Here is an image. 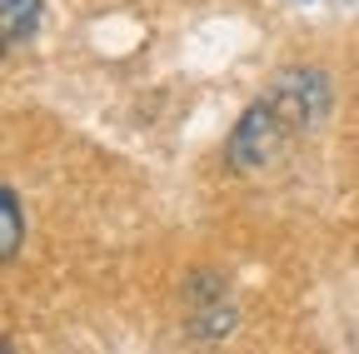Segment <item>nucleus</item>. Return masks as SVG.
<instances>
[{"label": "nucleus", "mask_w": 359, "mask_h": 354, "mask_svg": "<svg viewBox=\"0 0 359 354\" xmlns=\"http://www.w3.org/2000/svg\"><path fill=\"white\" fill-rule=\"evenodd\" d=\"M330 110V85L320 70H285L269 90L240 115L230 145H224V160H230L235 170H264L269 160H275L285 150L290 135H299V130H309L314 120H320Z\"/></svg>", "instance_id": "obj_1"}, {"label": "nucleus", "mask_w": 359, "mask_h": 354, "mask_svg": "<svg viewBox=\"0 0 359 354\" xmlns=\"http://www.w3.org/2000/svg\"><path fill=\"white\" fill-rule=\"evenodd\" d=\"M40 25V0H6V46L30 40Z\"/></svg>", "instance_id": "obj_2"}, {"label": "nucleus", "mask_w": 359, "mask_h": 354, "mask_svg": "<svg viewBox=\"0 0 359 354\" xmlns=\"http://www.w3.org/2000/svg\"><path fill=\"white\" fill-rule=\"evenodd\" d=\"M0 215H6V259L20 254V200L15 190H0Z\"/></svg>", "instance_id": "obj_3"}]
</instances>
